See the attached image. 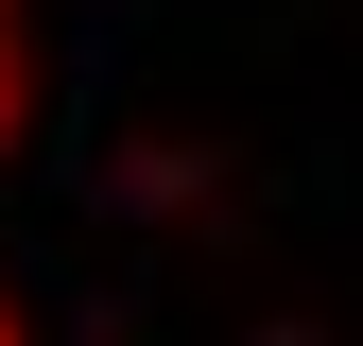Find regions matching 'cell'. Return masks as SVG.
<instances>
[{"instance_id":"obj_1","label":"cell","mask_w":363,"mask_h":346,"mask_svg":"<svg viewBox=\"0 0 363 346\" xmlns=\"http://www.w3.org/2000/svg\"><path fill=\"white\" fill-rule=\"evenodd\" d=\"M35 121V52H18V18H0V139Z\"/></svg>"},{"instance_id":"obj_2","label":"cell","mask_w":363,"mask_h":346,"mask_svg":"<svg viewBox=\"0 0 363 346\" xmlns=\"http://www.w3.org/2000/svg\"><path fill=\"white\" fill-rule=\"evenodd\" d=\"M0 346H18V312H0Z\"/></svg>"},{"instance_id":"obj_3","label":"cell","mask_w":363,"mask_h":346,"mask_svg":"<svg viewBox=\"0 0 363 346\" xmlns=\"http://www.w3.org/2000/svg\"><path fill=\"white\" fill-rule=\"evenodd\" d=\"M0 18H18V0H0Z\"/></svg>"}]
</instances>
